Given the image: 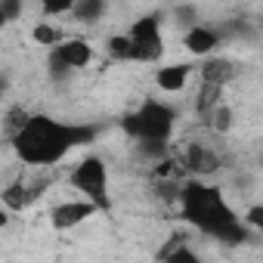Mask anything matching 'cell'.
I'll return each instance as SVG.
<instances>
[{
	"mask_svg": "<svg viewBox=\"0 0 263 263\" xmlns=\"http://www.w3.org/2000/svg\"><path fill=\"white\" fill-rule=\"evenodd\" d=\"M31 41L37 44V47H47V50H53V47H59L62 41H65V34L53 25V22H37L34 28H31Z\"/></svg>",
	"mask_w": 263,
	"mask_h": 263,
	"instance_id": "5bb4252c",
	"label": "cell"
},
{
	"mask_svg": "<svg viewBox=\"0 0 263 263\" xmlns=\"http://www.w3.org/2000/svg\"><path fill=\"white\" fill-rule=\"evenodd\" d=\"M90 137H93V130H87V127L62 124L50 115H28V121L7 143L22 164L50 167V164H59L74 146L90 143Z\"/></svg>",
	"mask_w": 263,
	"mask_h": 263,
	"instance_id": "6da1fadb",
	"label": "cell"
},
{
	"mask_svg": "<svg viewBox=\"0 0 263 263\" xmlns=\"http://www.w3.org/2000/svg\"><path fill=\"white\" fill-rule=\"evenodd\" d=\"M180 211L186 223L211 238L220 241H245L248 238V223L232 214V208L223 198V189L201 183V177H192L180 189Z\"/></svg>",
	"mask_w": 263,
	"mask_h": 263,
	"instance_id": "7a4b0ae2",
	"label": "cell"
},
{
	"mask_svg": "<svg viewBox=\"0 0 263 263\" xmlns=\"http://www.w3.org/2000/svg\"><path fill=\"white\" fill-rule=\"evenodd\" d=\"M105 53L118 62H137V50H134V41L130 34H111L105 41Z\"/></svg>",
	"mask_w": 263,
	"mask_h": 263,
	"instance_id": "4fadbf2b",
	"label": "cell"
},
{
	"mask_svg": "<svg viewBox=\"0 0 263 263\" xmlns=\"http://www.w3.org/2000/svg\"><path fill=\"white\" fill-rule=\"evenodd\" d=\"M208 121H211V127L217 130V134H229V130H232V108L220 102V105H214V108H211Z\"/></svg>",
	"mask_w": 263,
	"mask_h": 263,
	"instance_id": "2e32d148",
	"label": "cell"
},
{
	"mask_svg": "<svg viewBox=\"0 0 263 263\" xmlns=\"http://www.w3.org/2000/svg\"><path fill=\"white\" fill-rule=\"evenodd\" d=\"M130 41L137 50V62H158L164 56V31L158 16H140L134 25L127 28Z\"/></svg>",
	"mask_w": 263,
	"mask_h": 263,
	"instance_id": "8992f818",
	"label": "cell"
},
{
	"mask_svg": "<svg viewBox=\"0 0 263 263\" xmlns=\"http://www.w3.org/2000/svg\"><path fill=\"white\" fill-rule=\"evenodd\" d=\"M235 71H238V65L226 56H204V62L198 65V78L208 84H217V87H226L235 78Z\"/></svg>",
	"mask_w": 263,
	"mask_h": 263,
	"instance_id": "8fae6325",
	"label": "cell"
},
{
	"mask_svg": "<svg viewBox=\"0 0 263 263\" xmlns=\"http://www.w3.org/2000/svg\"><path fill=\"white\" fill-rule=\"evenodd\" d=\"M174 124L177 111L158 99H146L137 111L124 118V130L134 137V143H171Z\"/></svg>",
	"mask_w": 263,
	"mask_h": 263,
	"instance_id": "3957f363",
	"label": "cell"
},
{
	"mask_svg": "<svg viewBox=\"0 0 263 263\" xmlns=\"http://www.w3.org/2000/svg\"><path fill=\"white\" fill-rule=\"evenodd\" d=\"M102 13H105V0H78L71 19H78V22H99Z\"/></svg>",
	"mask_w": 263,
	"mask_h": 263,
	"instance_id": "9a60e30c",
	"label": "cell"
},
{
	"mask_svg": "<svg viewBox=\"0 0 263 263\" xmlns=\"http://www.w3.org/2000/svg\"><path fill=\"white\" fill-rule=\"evenodd\" d=\"M189 78H192L189 62H171V65H158L152 81L161 93H183L189 87Z\"/></svg>",
	"mask_w": 263,
	"mask_h": 263,
	"instance_id": "30bf717a",
	"label": "cell"
},
{
	"mask_svg": "<svg viewBox=\"0 0 263 263\" xmlns=\"http://www.w3.org/2000/svg\"><path fill=\"white\" fill-rule=\"evenodd\" d=\"M71 186H74L84 198L96 201L102 211H108V208H111V192H108V164H105L99 155H87V158H81V161L74 164V171H71Z\"/></svg>",
	"mask_w": 263,
	"mask_h": 263,
	"instance_id": "277c9868",
	"label": "cell"
},
{
	"mask_svg": "<svg viewBox=\"0 0 263 263\" xmlns=\"http://www.w3.org/2000/svg\"><path fill=\"white\" fill-rule=\"evenodd\" d=\"M102 208L96 204V201H90V198H71V201H62V204H56L53 211H50V223H53V229H74V226H81V223H87L90 217H96Z\"/></svg>",
	"mask_w": 263,
	"mask_h": 263,
	"instance_id": "52a82bcc",
	"label": "cell"
},
{
	"mask_svg": "<svg viewBox=\"0 0 263 263\" xmlns=\"http://www.w3.org/2000/svg\"><path fill=\"white\" fill-rule=\"evenodd\" d=\"M96 50L84 41V37H65L59 47L50 50V71L53 78H68L81 68H87L93 62Z\"/></svg>",
	"mask_w": 263,
	"mask_h": 263,
	"instance_id": "5b68a950",
	"label": "cell"
},
{
	"mask_svg": "<svg viewBox=\"0 0 263 263\" xmlns=\"http://www.w3.org/2000/svg\"><path fill=\"white\" fill-rule=\"evenodd\" d=\"M180 161H183V167H186L189 177H211V174L220 171V155L214 149H208L204 143L186 146V152L180 155Z\"/></svg>",
	"mask_w": 263,
	"mask_h": 263,
	"instance_id": "ba28073f",
	"label": "cell"
},
{
	"mask_svg": "<svg viewBox=\"0 0 263 263\" xmlns=\"http://www.w3.org/2000/svg\"><path fill=\"white\" fill-rule=\"evenodd\" d=\"M44 16H71L78 0H37Z\"/></svg>",
	"mask_w": 263,
	"mask_h": 263,
	"instance_id": "e0dca14e",
	"label": "cell"
},
{
	"mask_svg": "<svg viewBox=\"0 0 263 263\" xmlns=\"http://www.w3.org/2000/svg\"><path fill=\"white\" fill-rule=\"evenodd\" d=\"M189 241H192V238H189L186 232H174L155 257H158V260H164V263H177V260L198 263V251H195V248H189Z\"/></svg>",
	"mask_w": 263,
	"mask_h": 263,
	"instance_id": "7c38bea8",
	"label": "cell"
},
{
	"mask_svg": "<svg viewBox=\"0 0 263 263\" xmlns=\"http://www.w3.org/2000/svg\"><path fill=\"white\" fill-rule=\"evenodd\" d=\"M22 7H25V0H0V16H4V22H16L22 16Z\"/></svg>",
	"mask_w": 263,
	"mask_h": 263,
	"instance_id": "d6986e66",
	"label": "cell"
},
{
	"mask_svg": "<svg viewBox=\"0 0 263 263\" xmlns=\"http://www.w3.org/2000/svg\"><path fill=\"white\" fill-rule=\"evenodd\" d=\"M183 47H186L189 56L204 59V56H214V50L220 47V34L211 25H201L198 22V25H192V28L183 31Z\"/></svg>",
	"mask_w": 263,
	"mask_h": 263,
	"instance_id": "9c48e42d",
	"label": "cell"
},
{
	"mask_svg": "<svg viewBox=\"0 0 263 263\" xmlns=\"http://www.w3.org/2000/svg\"><path fill=\"white\" fill-rule=\"evenodd\" d=\"M241 220L248 223V229H254L257 235H263V204H248V211H245Z\"/></svg>",
	"mask_w": 263,
	"mask_h": 263,
	"instance_id": "ac0fdd59",
	"label": "cell"
}]
</instances>
